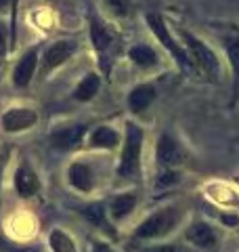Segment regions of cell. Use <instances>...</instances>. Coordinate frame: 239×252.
Segmentation results:
<instances>
[{
  "label": "cell",
  "instance_id": "obj_1",
  "mask_svg": "<svg viewBox=\"0 0 239 252\" xmlns=\"http://www.w3.org/2000/svg\"><path fill=\"white\" fill-rule=\"evenodd\" d=\"M182 219V212L177 206H166L155 210L153 215H149L143 223L134 229V238L137 240H157L166 238L179 227Z\"/></svg>",
  "mask_w": 239,
  "mask_h": 252
},
{
  "label": "cell",
  "instance_id": "obj_2",
  "mask_svg": "<svg viewBox=\"0 0 239 252\" xmlns=\"http://www.w3.org/2000/svg\"><path fill=\"white\" fill-rule=\"evenodd\" d=\"M141 149H143V130L134 122L126 124V137L122 156L118 164V177L122 179H137L141 172Z\"/></svg>",
  "mask_w": 239,
  "mask_h": 252
},
{
  "label": "cell",
  "instance_id": "obj_3",
  "mask_svg": "<svg viewBox=\"0 0 239 252\" xmlns=\"http://www.w3.org/2000/svg\"><path fill=\"white\" fill-rule=\"evenodd\" d=\"M182 38H185L187 53H189V57L193 59L197 72H202L204 76L212 78V80H218L222 69H220V61L216 57V53L212 49H208L197 36L189 34V32H182Z\"/></svg>",
  "mask_w": 239,
  "mask_h": 252
},
{
  "label": "cell",
  "instance_id": "obj_4",
  "mask_svg": "<svg viewBox=\"0 0 239 252\" xmlns=\"http://www.w3.org/2000/svg\"><path fill=\"white\" fill-rule=\"evenodd\" d=\"M147 23H149L151 32H153V34L159 38V42H162L166 49L170 51V55H172L174 59H177V63H179L182 69H197L195 63H193V59L189 57V53L180 49V44L174 40L172 34L168 32V26H166V21L159 17L157 13H149V15H147Z\"/></svg>",
  "mask_w": 239,
  "mask_h": 252
},
{
  "label": "cell",
  "instance_id": "obj_5",
  "mask_svg": "<svg viewBox=\"0 0 239 252\" xmlns=\"http://www.w3.org/2000/svg\"><path fill=\"white\" fill-rule=\"evenodd\" d=\"M182 149L179 145L177 139H172L170 135H162L157 139L155 145V160L157 166L164 170H177L182 164Z\"/></svg>",
  "mask_w": 239,
  "mask_h": 252
},
{
  "label": "cell",
  "instance_id": "obj_6",
  "mask_svg": "<svg viewBox=\"0 0 239 252\" xmlns=\"http://www.w3.org/2000/svg\"><path fill=\"white\" fill-rule=\"evenodd\" d=\"M90 40L101 57V67L105 69V72H109V61H111V53H114L116 40H114V36H111V32L103 26L99 19H90Z\"/></svg>",
  "mask_w": 239,
  "mask_h": 252
},
{
  "label": "cell",
  "instance_id": "obj_7",
  "mask_svg": "<svg viewBox=\"0 0 239 252\" xmlns=\"http://www.w3.org/2000/svg\"><path fill=\"white\" fill-rule=\"evenodd\" d=\"M185 238L189 244H193L195 248H202V250H210L218 244L216 229H214L210 223H206V220H195V223H191Z\"/></svg>",
  "mask_w": 239,
  "mask_h": 252
},
{
  "label": "cell",
  "instance_id": "obj_8",
  "mask_svg": "<svg viewBox=\"0 0 239 252\" xmlns=\"http://www.w3.org/2000/svg\"><path fill=\"white\" fill-rule=\"evenodd\" d=\"M38 116L34 109L28 107H13L2 116V128L6 132H19V130H28L36 124Z\"/></svg>",
  "mask_w": 239,
  "mask_h": 252
},
{
  "label": "cell",
  "instance_id": "obj_9",
  "mask_svg": "<svg viewBox=\"0 0 239 252\" xmlns=\"http://www.w3.org/2000/svg\"><path fill=\"white\" fill-rule=\"evenodd\" d=\"M76 49H78V44L74 42V40H61V42H55L49 51H46V55H44V67H42V72L44 74H49L51 69H55V67H59V65H63L71 55L76 53Z\"/></svg>",
  "mask_w": 239,
  "mask_h": 252
},
{
  "label": "cell",
  "instance_id": "obj_10",
  "mask_svg": "<svg viewBox=\"0 0 239 252\" xmlns=\"http://www.w3.org/2000/svg\"><path fill=\"white\" fill-rule=\"evenodd\" d=\"M15 189H17L21 198H31L34 193L40 191V181L28 164H21L17 172H15Z\"/></svg>",
  "mask_w": 239,
  "mask_h": 252
},
{
  "label": "cell",
  "instance_id": "obj_11",
  "mask_svg": "<svg viewBox=\"0 0 239 252\" xmlns=\"http://www.w3.org/2000/svg\"><path fill=\"white\" fill-rule=\"evenodd\" d=\"M36 65H38V51L36 49H30L21 57V61L17 63V67H15V72H13L15 86H19V89L28 86L30 80H31V76H34V72H36Z\"/></svg>",
  "mask_w": 239,
  "mask_h": 252
},
{
  "label": "cell",
  "instance_id": "obj_12",
  "mask_svg": "<svg viewBox=\"0 0 239 252\" xmlns=\"http://www.w3.org/2000/svg\"><path fill=\"white\" fill-rule=\"evenodd\" d=\"M84 126L82 124H76V126H65V128H61L57 132H53V137H51V145L55 149H71V147H76L80 143V139H82L84 135Z\"/></svg>",
  "mask_w": 239,
  "mask_h": 252
},
{
  "label": "cell",
  "instance_id": "obj_13",
  "mask_svg": "<svg viewBox=\"0 0 239 252\" xmlns=\"http://www.w3.org/2000/svg\"><path fill=\"white\" fill-rule=\"evenodd\" d=\"M67 177H69V183L74 185L78 191H84V193L92 191V187H94V177H92V170L86 166V164L74 162V164L69 166V170H67Z\"/></svg>",
  "mask_w": 239,
  "mask_h": 252
},
{
  "label": "cell",
  "instance_id": "obj_14",
  "mask_svg": "<svg viewBox=\"0 0 239 252\" xmlns=\"http://www.w3.org/2000/svg\"><path fill=\"white\" fill-rule=\"evenodd\" d=\"M155 99V89L151 84H139L134 86L128 94V107L132 109L134 114H141L153 103Z\"/></svg>",
  "mask_w": 239,
  "mask_h": 252
},
{
  "label": "cell",
  "instance_id": "obj_15",
  "mask_svg": "<svg viewBox=\"0 0 239 252\" xmlns=\"http://www.w3.org/2000/svg\"><path fill=\"white\" fill-rule=\"evenodd\" d=\"M137 206V195L134 193H122V195H116L109 204V215L114 220H122L130 215Z\"/></svg>",
  "mask_w": 239,
  "mask_h": 252
},
{
  "label": "cell",
  "instance_id": "obj_16",
  "mask_svg": "<svg viewBox=\"0 0 239 252\" xmlns=\"http://www.w3.org/2000/svg\"><path fill=\"white\" fill-rule=\"evenodd\" d=\"M120 143V135L109 128V126H99L90 135V145L92 147H103V149H114Z\"/></svg>",
  "mask_w": 239,
  "mask_h": 252
},
{
  "label": "cell",
  "instance_id": "obj_17",
  "mask_svg": "<svg viewBox=\"0 0 239 252\" xmlns=\"http://www.w3.org/2000/svg\"><path fill=\"white\" fill-rule=\"evenodd\" d=\"M99 86H101V80H99L97 74H86L84 80L76 86L74 97H76L78 101H90L94 94L99 93Z\"/></svg>",
  "mask_w": 239,
  "mask_h": 252
},
{
  "label": "cell",
  "instance_id": "obj_18",
  "mask_svg": "<svg viewBox=\"0 0 239 252\" xmlns=\"http://www.w3.org/2000/svg\"><path fill=\"white\" fill-rule=\"evenodd\" d=\"M128 55H130V59L137 63V65H141V67H153V65H157V55H155V51L151 49V46H147V44H137V46H132Z\"/></svg>",
  "mask_w": 239,
  "mask_h": 252
},
{
  "label": "cell",
  "instance_id": "obj_19",
  "mask_svg": "<svg viewBox=\"0 0 239 252\" xmlns=\"http://www.w3.org/2000/svg\"><path fill=\"white\" fill-rule=\"evenodd\" d=\"M49 244H51V250L53 252H78L76 250V242L71 240L65 231H61V229L51 231Z\"/></svg>",
  "mask_w": 239,
  "mask_h": 252
},
{
  "label": "cell",
  "instance_id": "obj_20",
  "mask_svg": "<svg viewBox=\"0 0 239 252\" xmlns=\"http://www.w3.org/2000/svg\"><path fill=\"white\" fill-rule=\"evenodd\" d=\"M225 51L229 55L231 67L235 74V93L239 91V36H229L225 38Z\"/></svg>",
  "mask_w": 239,
  "mask_h": 252
},
{
  "label": "cell",
  "instance_id": "obj_21",
  "mask_svg": "<svg viewBox=\"0 0 239 252\" xmlns=\"http://www.w3.org/2000/svg\"><path fill=\"white\" fill-rule=\"evenodd\" d=\"M82 212L92 225L105 229V208H103V204H90V206H86Z\"/></svg>",
  "mask_w": 239,
  "mask_h": 252
},
{
  "label": "cell",
  "instance_id": "obj_22",
  "mask_svg": "<svg viewBox=\"0 0 239 252\" xmlns=\"http://www.w3.org/2000/svg\"><path fill=\"white\" fill-rule=\"evenodd\" d=\"M179 181V172L177 170H164L162 175L157 177V183H155V187L159 189V187H168V185H172V183H177Z\"/></svg>",
  "mask_w": 239,
  "mask_h": 252
},
{
  "label": "cell",
  "instance_id": "obj_23",
  "mask_svg": "<svg viewBox=\"0 0 239 252\" xmlns=\"http://www.w3.org/2000/svg\"><path fill=\"white\" fill-rule=\"evenodd\" d=\"M107 4L111 6V11L118 15H128V11H130V0H107Z\"/></svg>",
  "mask_w": 239,
  "mask_h": 252
},
{
  "label": "cell",
  "instance_id": "obj_24",
  "mask_svg": "<svg viewBox=\"0 0 239 252\" xmlns=\"http://www.w3.org/2000/svg\"><path fill=\"white\" fill-rule=\"evenodd\" d=\"M143 252H180L177 246H172V244H159V246H151Z\"/></svg>",
  "mask_w": 239,
  "mask_h": 252
},
{
  "label": "cell",
  "instance_id": "obj_25",
  "mask_svg": "<svg viewBox=\"0 0 239 252\" xmlns=\"http://www.w3.org/2000/svg\"><path fill=\"white\" fill-rule=\"evenodd\" d=\"M6 53V26L0 23V57H4Z\"/></svg>",
  "mask_w": 239,
  "mask_h": 252
},
{
  "label": "cell",
  "instance_id": "obj_26",
  "mask_svg": "<svg viewBox=\"0 0 239 252\" xmlns=\"http://www.w3.org/2000/svg\"><path fill=\"white\" fill-rule=\"evenodd\" d=\"M94 252H116V250L105 242H94Z\"/></svg>",
  "mask_w": 239,
  "mask_h": 252
},
{
  "label": "cell",
  "instance_id": "obj_27",
  "mask_svg": "<svg viewBox=\"0 0 239 252\" xmlns=\"http://www.w3.org/2000/svg\"><path fill=\"white\" fill-rule=\"evenodd\" d=\"M222 223L225 225H231V227H235L239 223V219L235 215H222Z\"/></svg>",
  "mask_w": 239,
  "mask_h": 252
},
{
  "label": "cell",
  "instance_id": "obj_28",
  "mask_svg": "<svg viewBox=\"0 0 239 252\" xmlns=\"http://www.w3.org/2000/svg\"><path fill=\"white\" fill-rule=\"evenodd\" d=\"M11 6H13V15H11V23H15V9H17V0H11Z\"/></svg>",
  "mask_w": 239,
  "mask_h": 252
},
{
  "label": "cell",
  "instance_id": "obj_29",
  "mask_svg": "<svg viewBox=\"0 0 239 252\" xmlns=\"http://www.w3.org/2000/svg\"><path fill=\"white\" fill-rule=\"evenodd\" d=\"M6 4H9V0H0V11H4Z\"/></svg>",
  "mask_w": 239,
  "mask_h": 252
},
{
  "label": "cell",
  "instance_id": "obj_30",
  "mask_svg": "<svg viewBox=\"0 0 239 252\" xmlns=\"http://www.w3.org/2000/svg\"><path fill=\"white\" fill-rule=\"evenodd\" d=\"M2 248H6V244H4L2 240H0V250H2Z\"/></svg>",
  "mask_w": 239,
  "mask_h": 252
}]
</instances>
